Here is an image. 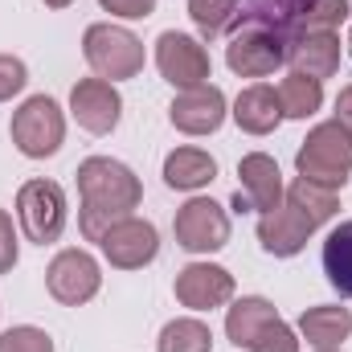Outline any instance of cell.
<instances>
[{
	"label": "cell",
	"mask_w": 352,
	"mask_h": 352,
	"mask_svg": "<svg viewBox=\"0 0 352 352\" xmlns=\"http://www.w3.org/2000/svg\"><path fill=\"white\" fill-rule=\"evenodd\" d=\"M287 62L295 66V74L324 82L340 70V37L336 33H295L287 41Z\"/></svg>",
	"instance_id": "16"
},
{
	"label": "cell",
	"mask_w": 352,
	"mask_h": 352,
	"mask_svg": "<svg viewBox=\"0 0 352 352\" xmlns=\"http://www.w3.org/2000/svg\"><path fill=\"white\" fill-rule=\"evenodd\" d=\"M295 168L303 180L324 184V188H340L352 176V131L344 123H320L307 131V140L295 152Z\"/></svg>",
	"instance_id": "2"
},
{
	"label": "cell",
	"mask_w": 352,
	"mask_h": 352,
	"mask_svg": "<svg viewBox=\"0 0 352 352\" xmlns=\"http://www.w3.org/2000/svg\"><path fill=\"white\" fill-rule=\"evenodd\" d=\"M234 119L242 131L250 135H270L278 123H283V102H278V90L274 87H246L234 102Z\"/></svg>",
	"instance_id": "18"
},
{
	"label": "cell",
	"mask_w": 352,
	"mask_h": 352,
	"mask_svg": "<svg viewBox=\"0 0 352 352\" xmlns=\"http://www.w3.org/2000/svg\"><path fill=\"white\" fill-rule=\"evenodd\" d=\"M41 4H50V8H70L74 0H41Z\"/></svg>",
	"instance_id": "33"
},
{
	"label": "cell",
	"mask_w": 352,
	"mask_h": 352,
	"mask_svg": "<svg viewBox=\"0 0 352 352\" xmlns=\"http://www.w3.org/2000/svg\"><path fill=\"white\" fill-rule=\"evenodd\" d=\"M226 336L246 352H299L295 332L283 324L274 303H266L263 295H246V299H238L230 307Z\"/></svg>",
	"instance_id": "3"
},
{
	"label": "cell",
	"mask_w": 352,
	"mask_h": 352,
	"mask_svg": "<svg viewBox=\"0 0 352 352\" xmlns=\"http://www.w3.org/2000/svg\"><path fill=\"white\" fill-rule=\"evenodd\" d=\"M176 299L192 311H213L234 299V274L213 263H188L176 274Z\"/></svg>",
	"instance_id": "13"
},
{
	"label": "cell",
	"mask_w": 352,
	"mask_h": 352,
	"mask_svg": "<svg viewBox=\"0 0 352 352\" xmlns=\"http://www.w3.org/2000/svg\"><path fill=\"white\" fill-rule=\"evenodd\" d=\"M16 213L29 234V242L50 246L66 230V192L58 180H25L16 192Z\"/></svg>",
	"instance_id": "6"
},
{
	"label": "cell",
	"mask_w": 352,
	"mask_h": 352,
	"mask_svg": "<svg viewBox=\"0 0 352 352\" xmlns=\"http://www.w3.org/2000/svg\"><path fill=\"white\" fill-rule=\"evenodd\" d=\"M78 197H82V213H78L82 238L98 242L115 221L131 217V209L144 201V188L127 164L111 156H90L78 164Z\"/></svg>",
	"instance_id": "1"
},
{
	"label": "cell",
	"mask_w": 352,
	"mask_h": 352,
	"mask_svg": "<svg viewBox=\"0 0 352 352\" xmlns=\"http://www.w3.org/2000/svg\"><path fill=\"white\" fill-rule=\"evenodd\" d=\"M168 119H173L176 131L184 135H213L221 123H226V94L217 87H192L180 90L168 107Z\"/></svg>",
	"instance_id": "14"
},
{
	"label": "cell",
	"mask_w": 352,
	"mask_h": 352,
	"mask_svg": "<svg viewBox=\"0 0 352 352\" xmlns=\"http://www.w3.org/2000/svg\"><path fill=\"white\" fill-rule=\"evenodd\" d=\"M316 230H320V226L307 221V217L283 197L278 209L263 213V221H258V242H263L266 254H274V258H291V254H299V250L307 246V238H311Z\"/></svg>",
	"instance_id": "15"
},
{
	"label": "cell",
	"mask_w": 352,
	"mask_h": 352,
	"mask_svg": "<svg viewBox=\"0 0 352 352\" xmlns=\"http://www.w3.org/2000/svg\"><path fill=\"white\" fill-rule=\"evenodd\" d=\"M107 263L119 266V270H140L160 254V234L152 221H140V217H123L115 221L102 238H98Z\"/></svg>",
	"instance_id": "11"
},
{
	"label": "cell",
	"mask_w": 352,
	"mask_h": 352,
	"mask_svg": "<svg viewBox=\"0 0 352 352\" xmlns=\"http://www.w3.org/2000/svg\"><path fill=\"white\" fill-rule=\"evenodd\" d=\"M336 123H344L352 131V87H344L336 94Z\"/></svg>",
	"instance_id": "32"
},
{
	"label": "cell",
	"mask_w": 352,
	"mask_h": 352,
	"mask_svg": "<svg viewBox=\"0 0 352 352\" xmlns=\"http://www.w3.org/2000/svg\"><path fill=\"white\" fill-rule=\"evenodd\" d=\"M324 274L344 299H352V221H340L328 234V242H324Z\"/></svg>",
	"instance_id": "22"
},
{
	"label": "cell",
	"mask_w": 352,
	"mask_h": 352,
	"mask_svg": "<svg viewBox=\"0 0 352 352\" xmlns=\"http://www.w3.org/2000/svg\"><path fill=\"white\" fill-rule=\"evenodd\" d=\"M156 66L164 74V82H173L180 90H192V87H205L209 82V54L197 37L188 33H160L156 41Z\"/></svg>",
	"instance_id": "9"
},
{
	"label": "cell",
	"mask_w": 352,
	"mask_h": 352,
	"mask_svg": "<svg viewBox=\"0 0 352 352\" xmlns=\"http://www.w3.org/2000/svg\"><path fill=\"white\" fill-rule=\"evenodd\" d=\"M344 21H349V0H311L295 25V33H336V25H344Z\"/></svg>",
	"instance_id": "27"
},
{
	"label": "cell",
	"mask_w": 352,
	"mask_h": 352,
	"mask_svg": "<svg viewBox=\"0 0 352 352\" xmlns=\"http://www.w3.org/2000/svg\"><path fill=\"white\" fill-rule=\"evenodd\" d=\"M188 16L201 29V37H221L238 21V0H188Z\"/></svg>",
	"instance_id": "26"
},
{
	"label": "cell",
	"mask_w": 352,
	"mask_h": 352,
	"mask_svg": "<svg viewBox=\"0 0 352 352\" xmlns=\"http://www.w3.org/2000/svg\"><path fill=\"white\" fill-rule=\"evenodd\" d=\"M25 82H29L25 62H21V58H12V54H0V102H8L12 94H21Z\"/></svg>",
	"instance_id": "29"
},
{
	"label": "cell",
	"mask_w": 352,
	"mask_h": 352,
	"mask_svg": "<svg viewBox=\"0 0 352 352\" xmlns=\"http://www.w3.org/2000/svg\"><path fill=\"white\" fill-rule=\"evenodd\" d=\"M82 54L102 82H123L144 70V41L119 25H90L82 37Z\"/></svg>",
	"instance_id": "4"
},
{
	"label": "cell",
	"mask_w": 352,
	"mask_h": 352,
	"mask_svg": "<svg viewBox=\"0 0 352 352\" xmlns=\"http://www.w3.org/2000/svg\"><path fill=\"white\" fill-rule=\"evenodd\" d=\"M307 4L311 0H238V21L246 16L254 25H270L274 33H283L291 41V33H295V25H299Z\"/></svg>",
	"instance_id": "21"
},
{
	"label": "cell",
	"mask_w": 352,
	"mask_h": 352,
	"mask_svg": "<svg viewBox=\"0 0 352 352\" xmlns=\"http://www.w3.org/2000/svg\"><path fill=\"white\" fill-rule=\"evenodd\" d=\"M217 176V160L201 148H176L164 160V184L180 188V192H192V188H205L209 180Z\"/></svg>",
	"instance_id": "19"
},
{
	"label": "cell",
	"mask_w": 352,
	"mask_h": 352,
	"mask_svg": "<svg viewBox=\"0 0 352 352\" xmlns=\"http://www.w3.org/2000/svg\"><path fill=\"white\" fill-rule=\"evenodd\" d=\"M16 266V230H12V217L0 209V274H8Z\"/></svg>",
	"instance_id": "30"
},
{
	"label": "cell",
	"mask_w": 352,
	"mask_h": 352,
	"mask_svg": "<svg viewBox=\"0 0 352 352\" xmlns=\"http://www.w3.org/2000/svg\"><path fill=\"white\" fill-rule=\"evenodd\" d=\"M45 287H50V295H54L58 303L82 307L87 299L98 295L102 270H98V263L90 258L87 250H62V254L50 263V270H45Z\"/></svg>",
	"instance_id": "10"
},
{
	"label": "cell",
	"mask_w": 352,
	"mask_h": 352,
	"mask_svg": "<svg viewBox=\"0 0 352 352\" xmlns=\"http://www.w3.org/2000/svg\"><path fill=\"white\" fill-rule=\"evenodd\" d=\"M111 16H127V21H140V16H152L156 0H98Z\"/></svg>",
	"instance_id": "31"
},
{
	"label": "cell",
	"mask_w": 352,
	"mask_h": 352,
	"mask_svg": "<svg viewBox=\"0 0 352 352\" xmlns=\"http://www.w3.org/2000/svg\"><path fill=\"white\" fill-rule=\"evenodd\" d=\"M287 201H291L307 221H316V226H324V221H332V217L340 213V197H336V188L311 184V180H303V176L287 188Z\"/></svg>",
	"instance_id": "23"
},
{
	"label": "cell",
	"mask_w": 352,
	"mask_h": 352,
	"mask_svg": "<svg viewBox=\"0 0 352 352\" xmlns=\"http://www.w3.org/2000/svg\"><path fill=\"white\" fill-rule=\"evenodd\" d=\"M0 352H54L50 332L33 328V324H21V328H8L0 336Z\"/></svg>",
	"instance_id": "28"
},
{
	"label": "cell",
	"mask_w": 352,
	"mask_h": 352,
	"mask_svg": "<svg viewBox=\"0 0 352 352\" xmlns=\"http://www.w3.org/2000/svg\"><path fill=\"white\" fill-rule=\"evenodd\" d=\"M226 62H230V70L242 74V78H266V74H274V70L287 62V37L274 33L270 25L246 21V25L230 37V45H226Z\"/></svg>",
	"instance_id": "7"
},
{
	"label": "cell",
	"mask_w": 352,
	"mask_h": 352,
	"mask_svg": "<svg viewBox=\"0 0 352 352\" xmlns=\"http://www.w3.org/2000/svg\"><path fill=\"white\" fill-rule=\"evenodd\" d=\"M349 50H352V37H349Z\"/></svg>",
	"instance_id": "35"
},
{
	"label": "cell",
	"mask_w": 352,
	"mask_h": 352,
	"mask_svg": "<svg viewBox=\"0 0 352 352\" xmlns=\"http://www.w3.org/2000/svg\"><path fill=\"white\" fill-rule=\"evenodd\" d=\"M70 111H74L78 127H87L90 135H107V131H115V123L123 115V98H119L115 82L82 78L70 90Z\"/></svg>",
	"instance_id": "12"
},
{
	"label": "cell",
	"mask_w": 352,
	"mask_h": 352,
	"mask_svg": "<svg viewBox=\"0 0 352 352\" xmlns=\"http://www.w3.org/2000/svg\"><path fill=\"white\" fill-rule=\"evenodd\" d=\"M299 332L316 349H340L352 332V311L349 307H307L299 316Z\"/></svg>",
	"instance_id": "20"
},
{
	"label": "cell",
	"mask_w": 352,
	"mask_h": 352,
	"mask_svg": "<svg viewBox=\"0 0 352 352\" xmlns=\"http://www.w3.org/2000/svg\"><path fill=\"white\" fill-rule=\"evenodd\" d=\"M66 140V115L50 94H33L21 102V111L12 115V144L21 148V156L29 160H45L62 148Z\"/></svg>",
	"instance_id": "5"
},
{
	"label": "cell",
	"mask_w": 352,
	"mask_h": 352,
	"mask_svg": "<svg viewBox=\"0 0 352 352\" xmlns=\"http://www.w3.org/2000/svg\"><path fill=\"white\" fill-rule=\"evenodd\" d=\"M176 246H184L188 254H213L230 242V217L217 201L209 197H192L188 205H180L173 221Z\"/></svg>",
	"instance_id": "8"
},
{
	"label": "cell",
	"mask_w": 352,
	"mask_h": 352,
	"mask_svg": "<svg viewBox=\"0 0 352 352\" xmlns=\"http://www.w3.org/2000/svg\"><path fill=\"white\" fill-rule=\"evenodd\" d=\"M209 349H213V332L201 320H173V324H164V332L156 340V352H209Z\"/></svg>",
	"instance_id": "25"
},
{
	"label": "cell",
	"mask_w": 352,
	"mask_h": 352,
	"mask_svg": "<svg viewBox=\"0 0 352 352\" xmlns=\"http://www.w3.org/2000/svg\"><path fill=\"white\" fill-rule=\"evenodd\" d=\"M278 102H283V119H307L320 111L324 102V82L307 78V74H287L283 87H278Z\"/></svg>",
	"instance_id": "24"
},
{
	"label": "cell",
	"mask_w": 352,
	"mask_h": 352,
	"mask_svg": "<svg viewBox=\"0 0 352 352\" xmlns=\"http://www.w3.org/2000/svg\"><path fill=\"white\" fill-rule=\"evenodd\" d=\"M238 176H242V197L250 201V209L270 213V209L283 205V197H287V192H283V173H278V164H274L266 152L242 156Z\"/></svg>",
	"instance_id": "17"
},
{
	"label": "cell",
	"mask_w": 352,
	"mask_h": 352,
	"mask_svg": "<svg viewBox=\"0 0 352 352\" xmlns=\"http://www.w3.org/2000/svg\"><path fill=\"white\" fill-rule=\"evenodd\" d=\"M320 352H336V349H320Z\"/></svg>",
	"instance_id": "34"
}]
</instances>
